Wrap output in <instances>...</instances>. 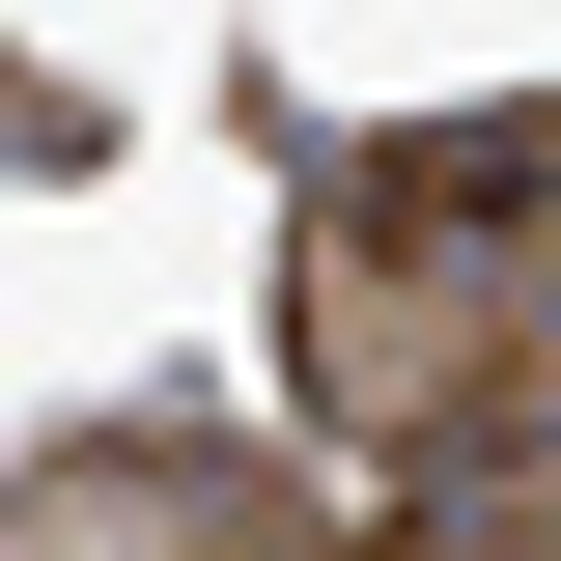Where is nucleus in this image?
I'll return each mask as SVG.
<instances>
[{"label": "nucleus", "mask_w": 561, "mask_h": 561, "mask_svg": "<svg viewBox=\"0 0 561 561\" xmlns=\"http://www.w3.org/2000/svg\"><path fill=\"white\" fill-rule=\"evenodd\" d=\"M280 337H309V421H365V449H421V478L561 449V113L337 140Z\"/></svg>", "instance_id": "nucleus-1"}, {"label": "nucleus", "mask_w": 561, "mask_h": 561, "mask_svg": "<svg viewBox=\"0 0 561 561\" xmlns=\"http://www.w3.org/2000/svg\"><path fill=\"white\" fill-rule=\"evenodd\" d=\"M365 561H561V505H534V478H449V505H393Z\"/></svg>", "instance_id": "nucleus-3"}, {"label": "nucleus", "mask_w": 561, "mask_h": 561, "mask_svg": "<svg viewBox=\"0 0 561 561\" xmlns=\"http://www.w3.org/2000/svg\"><path fill=\"white\" fill-rule=\"evenodd\" d=\"M0 561H337V534H309L253 449H197V421H84L57 478L0 505Z\"/></svg>", "instance_id": "nucleus-2"}]
</instances>
